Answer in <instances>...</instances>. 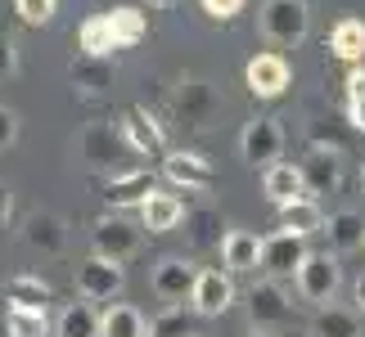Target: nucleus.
Returning a JSON list of instances; mask_svg holds the SVG:
<instances>
[{
  "label": "nucleus",
  "instance_id": "9d476101",
  "mask_svg": "<svg viewBox=\"0 0 365 337\" xmlns=\"http://www.w3.org/2000/svg\"><path fill=\"white\" fill-rule=\"evenodd\" d=\"M307 238L302 234H289V230H279L271 238H262V270L271 274V279H289V274H298V265L307 261Z\"/></svg>",
  "mask_w": 365,
  "mask_h": 337
},
{
  "label": "nucleus",
  "instance_id": "f257e3e1",
  "mask_svg": "<svg viewBox=\"0 0 365 337\" xmlns=\"http://www.w3.org/2000/svg\"><path fill=\"white\" fill-rule=\"evenodd\" d=\"M257 27L271 46H302L312 32V5L307 0H262Z\"/></svg>",
  "mask_w": 365,
  "mask_h": 337
},
{
  "label": "nucleus",
  "instance_id": "423d86ee",
  "mask_svg": "<svg viewBox=\"0 0 365 337\" xmlns=\"http://www.w3.org/2000/svg\"><path fill=\"white\" fill-rule=\"evenodd\" d=\"M289 59L279 50H266V54H252L248 68H244V86L257 95V100H279V95L289 90Z\"/></svg>",
  "mask_w": 365,
  "mask_h": 337
},
{
  "label": "nucleus",
  "instance_id": "4468645a",
  "mask_svg": "<svg viewBox=\"0 0 365 337\" xmlns=\"http://www.w3.org/2000/svg\"><path fill=\"white\" fill-rule=\"evenodd\" d=\"M217 90L212 86H203V81H180V90H176V117L190 126V131H203V126H212L217 117Z\"/></svg>",
  "mask_w": 365,
  "mask_h": 337
},
{
  "label": "nucleus",
  "instance_id": "b1692460",
  "mask_svg": "<svg viewBox=\"0 0 365 337\" xmlns=\"http://www.w3.org/2000/svg\"><path fill=\"white\" fill-rule=\"evenodd\" d=\"M149 333L153 324L126 301H113L108 311H100V337H149Z\"/></svg>",
  "mask_w": 365,
  "mask_h": 337
},
{
  "label": "nucleus",
  "instance_id": "4be33fe9",
  "mask_svg": "<svg viewBox=\"0 0 365 337\" xmlns=\"http://www.w3.org/2000/svg\"><path fill=\"white\" fill-rule=\"evenodd\" d=\"M0 297H5V306H27V311H46V306L54 301V288H50L41 274H14V279H5Z\"/></svg>",
  "mask_w": 365,
  "mask_h": 337
},
{
  "label": "nucleus",
  "instance_id": "2eb2a0df",
  "mask_svg": "<svg viewBox=\"0 0 365 337\" xmlns=\"http://www.w3.org/2000/svg\"><path fill=\"white\" fill-rule=\"evenodd\" d=\"M118 131H122V139H126V149H131V153H158V158H163V153H172V149H167V131L149 117L145 108H126L122 122H118Z\"/></svg>",
  "mask_w": 365,
  "mask_h": 337
},
{
  "label": "nucleus",
  "instance_id": "0eeeda50",
  "mask_svg": "<svg viewBox=\"0 0 365 337\" xmlns=\"http://www.w3.org/2000/svg\"><path fill=\"white\" fill-rule=\"evenodd\" d=\"M91 247L95 257H108V261H131L140 252V230L122 216H100L91 225Z\"/></svg>",
  "mask_w": 365,
  "mask_h": 337
},
{
  "label": "nucleus",
  "instance_id": "79ce46f5",
  "mask_svg": "<svg viewBox=\"0 0 365 337\" xmlns=\"http://www.w3.org/2000/svg\"><path fill=\"white\" fill-rule=\"evenodd\" d=\"M361 193H365V166H361Z\"/></svg>",
  "mask_w": 365,
  "mask_h": 337
},
{
  "label": "nucleus",
  "instance_id": "f704fd0d",
  "mask_svg": "<svg viewBox=\"0 0 365 337\" xmlns=\"http://www.w3.org/2000/svg\"><path fill=\"white\" fill-rule=\"evenodd\" d=\"M199 5H203V14H207V18L226 23V18H235V14L244 9V0H199Z\"/></svg>",
  "mask_w": 365,
  "mask_h": 337
},
{
  "label": "nucleus",
  "instance_id": "5701e85b",
  "mask_svg": "<svg viewBox=\"0 0 365 337\" xmlns=\"http://www.w3.org/2000/svg\"><path fill=\"white\" fill-rule=\"evenodd\" d=\"M325 238H329L334 257H347V252L365 247V216L361 212H334L325 220Z\"/></svg>",
  "mask_w": 365,
  "mask_h": 337
},
{
  "label": "nucleus",
  "instance_id": "7c9ffc66",
  "mask_svg": "<svg viewBox=\"0 0 365 337\" xmlns=\"http://www.w3.org/2000/svg\"><path fill=\"white\" fill-rule=\"evenodd\" d=\"M185 230H190V243L194 247H212L221 243V216L212 212V207H199V212H185Z\"/></svg>",
  "mask_w": 365,
  "mask_h": 337
},
{
  "label": "nucleus",
  "instance_id": "bb28decb",
  "mask_svg": "<svg viewBox=\"0 0 365 337\" xmlns=\"http://www.w3.org/2000/svg\"><path fill=\"white\" fill-rule=\"evenodd\" d=\"M279 230H289V234H316V230H325V212H320V203L316 198H298V203H284L279 207Z\"/></svg>",
  "mask_w": 365,
  "mask_h": 337
},
{
  "label": "nucleus",
  "instance_id": "c85d7f7f",
  "mask_svg": "<svg viewBox=\"0 0 365 337\" xmlns=\"http://www.w3.org/2000/svg\"><path fill=\"white\" fill-rule=\"evenodd\" d=\"M77 46L86 59H104V54H113V32H108V14H95V18L81 23V32H77Z\"/></svg>",
  "mask_w": 365,
  "mask_h": 337
},
{
  "label": "nucleus",
  "instance_id": "20e7f679",
  "mask_svg": "<svg viewBox=\"0 0 365 337\" xmlns=\"http://www.w3.org/2000/svg\"><path fill=\"white\" fill-rule=\"evenodd\" d=\"M163 180H167V185H176V189L203 193V189L217 185V171H212V162H207L203 153H194V149H172V153H163Z\"/></svg>",
  "mask_w": 365,
  "mask_h": 337
},
{
  "label": "nucleus",
  "instance_id": "393cba45",
  "mask_svg": "<svg viewBox=\"0 0 365 337\" xmlns=\"http://www.w3.org/2000/svg\"><path fill=\"white\" fill-rule=\"evenodd\" d=\"M307 337H361V315L343 306H320L316 319L307 324Z\"/></svg>",
  "mask_w": 365,
  "mask_h": 337
},
{
  "label": "nucleus",
  "instance_id": "a19ab883",
  "mask_svg": "<svg viewBox=\"0 0 365 337\" xmlns=\"http://www.w3.org/2000/svg\"><path fill=\"white\" fill-rule=\"evenodd\" d=\"M248 337H271V333H262V328H252V333H248Z\"/></svg>",
  "mask_w": 365,
  "mask_h": 337
},
{
  "label": "nucleus",
  "instance_id": "f3484780",
  "mask_svg": "<svg viewBox=\"0 0 365 337\" xmlns=\"http://www.w3.org/2000/svg\"><path fill=\"white\" fill-rule=\"evenodd\" d=\"M23 243L46 252V257H59V252L68 247V230H63V216L54 212H32L23 220Z\"/></svg>",
  "mask_w": 365,
  "mask_h": 337
},
{
  "label": "nucleus",
  "instance_id": "ddd939ff",
  "mask_svg": "<svg viewBox=\"0 0 365 337\" xmlns=\"http://www.w3.org/2000/svg\"><path fill=\"white\" fill-rule=\"evenodd\" d=\"M298 166H302V180H307V193H312V198H325V193L343 189V153L312 149Z\"/></svg>",
  "mask_w": 365,
  "mask_h": 337
},
{
  "label": "nucleus",
  "instance_id": "4c0bfd02",
  "mask_svg": "<svg viewBox=\"0 0 365 337\" xmlns=\"http://www.w3.org/2000/svg\"><path fill=\"white\" fill-rule=\"evenodd\" d=\"M9 216H14V189L5 185V180H0V230L9 225Z\"/></svg>",
  "mask_w": 365,
  "mask_h": 337
},
{
  "label": "nucleus",
  "instance_id": "58836bf2",
  "mask_svg": "<svg viewBox=\"0 0 365 337\" xmlns=\"http://www.w3.org/2000/svg\"><path fill=\"white\" fill-rule=\"evenodd\" d=\"M352 297H356V315H365V274L352 284Z\"/></svg>",
  "mask_w": 365,
  "mask_h": 337
},
{
  "label": "nucleus",
  "instance_id": "a878e982",
  "mask_svg": "<svg viewBox=\"0 0 365 337\" xmlns=\"http://www.w3.org/2000/svg\"><path fill=\"white\" fill-rule=\"evenodd\" d=\"M54 337H100V311L91 301H68L54 319Z\"/></svg>",
  "mask_w": 365,
  "mask_h": 337
},
{
  "label": "nucleus",
  "instance_id": "c9c22d12",
  "mask_svg": "<svg viewBox=\"0 0 365 337\" xmlns=\"http://www.w3.org/2000/svg\"><path fill=\"white\" fill-rule=\"evenodd\" d=\"M14 73H19V50H14V41L0 32V81L14 77Z\"/></svg>",
  "mask_w": 365,
  "mask_h": 337
},
{
  "label": "nucleus",
  "instance_id": "f03ea898",
  "mask_svg": "<svg viewBox=\"0 0 365 337\" xmlns=\"http://www.w3.org/2000/svg\"><path fill=\"white\" fill-rule=\"evenodd\" d=\"M293 284H298V297L312 301V306H329L339 297V284H343V265L334 252H307V261L298 265V274H293Z\"/></svg>",
  "mask_w": 365,
  "mask_h": 337
},
{
  "label": "nucleus",
  "instance_id": "72a5a7b5",
  "mask_svg": "<svg viewBox=\"0 0 365 337\" xmlns=\"http://www.w3.org/2000/svg\"><path fill=\"white\" fill-rule=\"evenodd\" d=\"M14 9H19V18H23V23L46 27V23L54 18V9H59V0H14Z\"/></svg>",
  "mask_w": 365,
  "mask_h": 337
},
{
  "label": "nucleus",
  "instance_id": "2f4dec72",
  "mask_svg": "<svg viewBox=\"0 0 365 337\" xmlns=\"http://www.w3.org/2000/svg\"><path fill=\"white\" fill-rule=\"evenodd\" d=\"M347 122H352V131H365V63L347 68Z\"/></svg>",
  "mask_w": 365,
  "mask_h": 337
},
{
  "label": "nucleus",
  "instance_id": "39448f33",
  "mask_svg": "<svg viewBox=\"0 0 365 337\" xmlns=\"http://www.w3.org/2000/svg\"><path fill=\"white\" fill-rule=\"evenodd\" d=\"M122 288H126V270H122V261L86 257V261L77 265V292H81L86 301H113Z\"/></svg>",
  "mask_w": 365,
  "mask_h": 337
},
{
  "label": "nucleus",
  "instance_id": "473e14b6",
  "mask_svg": "<svg viewBox=\"0 0 365 337\" xmlns=\"http://www.w3.org/2000/svg\"><path fill=\"white\" fill-rule=\"evenodd\" d=\"M312 149L347 153V131H343L339 122H312Z\"/></svg>",
  "mask_w": 365,
  "mask_h": 337
},
{
  "label": "nucleus",
  "instance_id": "37998d69",
  "mask_svg": "<svg viewBox=\"0 0 365 337\" xmlns=\"http://www.w3.org/2000/svg\"><path fill=\"white\" fill-rule=\"evenodd\" d=\"M190 337H199V333H190Z\"/></svg>",
  "mask_w": 365,
  "mask_h": 337
},
{
  "label": "nucleus",
  "instance_id": "ea45409f",
  "mask_svg": "<svg viewBox=\"0 0 365 337\" xmlns=\"http://www.w3.org/2000/svg\"><path fill=\"white\" fill-rule=\"evenodd\" d=\"M145 5H153V9H172L176 0H145Z\"/></svg>",
  "mask_w": 365,
  "mask_h": 337
},
{
  "label": "nucleus",
  "instance_id": "1a4fd4ad",
  "mask_svg": "<svg viewBox=\"0 0 365 337\" xmlns=\"http://www.w3.org/2000/svg\"><path fill=\"white\" fill-rule=\"evenodd\" d=\"M194 284H199V265H194L190 257H163L158 265H153V297L167 301V306L190 301Z\"/></svg>",
  "mask_w": 365,
  "mask_h": 337
},
{
  "label": "nucleus",
  "instance_id": "cd10ccee",
  "mask_svg": "<svg viewBox=\"0 0 365 337\" xmlns=\"http://www.w3.org/2000/svg\"><path fill=\"white\" fill-rule=\"evenodd\" d=\"M108 32H113V46H118V50H126V46H140V41H145L149 23H145V14H140V9L122 5V9L108 14Z\"/></svg>",
  "mask_w": 365,
  "mask_h": 337
},
{
  "label": "nucleus",
  "instance_id": "dca6fc26",
  "mask_svg": "<svg viewBox=\"0 0 365 337\" xmlns=\"http://www.w3.org/2000/svg\"><path fill=\"white\" fill-rule=\"evenodd\" d=\"M262 193L275 207L312 198V193H307V180H302V166H293V162H271V166H266V171H262Z\"/></svg>",
  "mask_w": 365,
  "mask_h": 337
},
{
  "label": "nucleus",
  "instance_id": "aec40b11",
  "mask_svg": "<svg viewBox=\"0 0 365 337\" xmlns=\"http://www.w3.org/2000/svg\"><path fill=\"white\" fill-rule=\"evenodd\" d=\"M153 189H158L153 185V171H118L104 185V203L108 207H140Z\"/></svg>",
  "mask_w": 365,
  "mask_h": 337
},
{
  "label": "nucleus",
  "instance_id": "6ab92c4d",
  "mask_svg": "<svg viewBox=\"0 0 365 337\" xmlns=\"http://www.w3.org/2000/svg\"><path fill=\"white\" fill-rule=\"evenodd\" d=\"M221 261H226L230 274H248L262 265V238L252 230H226L221 238Z\"/></svg>",
  "mask_w": 365,
  "mask_h": 337
},
{
  "label": "nucleus",
  "instance_id": "a211bd4d",
  "mask_svg": "<svg viewBox=\"0 0 365 337\" xmlns=\"http://www.w3.org/2000/svg\"><path fill=\"white\" fill-rule=\"evenodd\" d=\"M180 220H185V203H180L176 193H163V189H153L149 198L140 203V225H145L149 234H172Z\"/></svg>",
  "mask_w": 365,
  "mask_h": 337
},
{
  "label": "nucleus",
  "instance_id": "e433bc0d",
  "mask_svg": "<svg viewBox=\"0 0 365 337\" xmlns=\"http://www.w3.org/2000/svg\"><path fill=\"white\" fill-rule=\"evenodd\" d=\"M14 139H19V112L0 104V149H9Z\"/></svg>",
  "mask_w": 365,
  "mask_h": 337
},
{
  "label": "nucleus",
  "instance_id": "c756f323",
  "mask_svg": "<svg viewBox=\"0 0 365 337\" xmlns=\"http://www.w3.org/2000/svg\"><path fill=\"white\" fill-rule=\"evenodd\" d=\"M5 337H50V319H46V311L5 306Z\"/></svg>",
  "mask_w": 365,
  "mask_h": 337
},
{
  "label": "nucleus",
  "instance_id": "7ed1b4c3",
  "mask_svg": "<svg viewBox=\"0 0 365 337\" xmlns=\"http://www.w3.org/2000/svg\"><path fill=\"white\" fill-rule=\"evenodd\" d=\"M77 149H81V158H86L95 171H113L122 153H131L113 122H86V126H81V135H77Z\"/></svg>",
  "mask_w": 365,
  "mask_h": 337
},
{
  "label": "nucleus",
  "instance_id": "6e6552de",
  "mask_svg": "<svg viewBox=\"0 0 365 337\" xmlns=\"http://www.w3.org/2000/svg\"><path fill=\"white\" fill-rule=\"evenodd\" d=\"M240 153L252 166H262V171L271 162H279V153H284V126H279V117H252L240 135Z\"/></svg>",
  "mask_w": 365,
  "mask_h": 337
},
{
  "label": "nucleus",
  "instance_id": "9b49d317",
  "mask_svg": "<svg viewBox=\"0 0 365 337\" xmlns=\"http://www.w3.org/2000/svg\"><path fill=\"white\" fill-rule=\"evenodd\" d=\"M190 306H194V315H203V319L226 315L235 306V279H230V270L226 274H221V270H199V284H194V292H190Z\"/></svg>",
  "mask_w": 365,
  "mask_h": 337
},
{
  "label": "nucleus",
  "instance_id": "f8f14e48",
  "mask_svg": "<svg viewBox=\"0 0 365 337\" xmlns=\"http://www.w3.org/2000/svg\"><path fill=\"white\" fill-rule=\"evenodd\" d=\"M248 315H252V328H275V324H284V319L293 315L289 292L279 288V279H262V284H252Z\"/></svg>",
  "mask_w": 365,
  "mask_h": 337
},
{
  "label": "nucleus",
  "instance_id": "412c9836",
  "mask_svg": "<svg viewBox=\"0 0 365 337\" xmlns=\"http://www.w3.org/2000/svg\"><path fill=\"white\" fill-rule=\"evenodd\" d=\"M329 54L347 68L365 63V18H339L329 27Z\"/></svg>",
  "mask_w": 365,
  "mask_h": 337
}]
</instances>
